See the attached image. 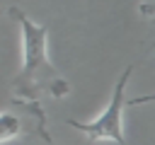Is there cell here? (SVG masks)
Segmentation results:
<instances>
[{"label":"cell","mask_w":155,"mask_h":145,"mask_svg":"<svg viewBox=\"0 0 155 145\" xmlns=\"http://www.w3.org/2000/svg\"><path fill=\"white\" fill-rule=\"evenodd\" d=\"M22 29V72L15 80V97L24 102H36L44 94L48 97H65L70 85L58 75L53 63L46 53L48 29L34 24L19 7H10L7 12Z\"/></svg>","instance_id":"cell-1"},{"label":"cell","mask_w":155,"mask_h":145,"mask_svg":"<svg viewBox=\"0 0 155 145\" xmlns=\"http://www.w3.org/2000/svg\"><path fill=\"white\" fill-rule=\"evenodd\" d=\"M133 72V65H126L121 77L116 80L114 85V92H111V99L107 104V109L90 123H78V121H68L75 130L85 133L90 140H111L116 145H126V138H124V106H126V99H124V87L128 82Z\"/></svg>","instance_id":"cell-2"},{"label":"cell","mask_w":155,"mask_h":145,"mask_svg":"<svg viewBox=\"0 0 155 145\" xmlns=\"http://www.w3.org/2000/svg\"><path fill=\"white\" fill-rule=\"evenodd\" d=\"M22 135H39L46 145H53V140L46 130L44 111L39 109V104L15 99L12 109L0 111V143L15 140V138H22Z\"/></svg>","instance_id":"cell-3"}]
</instances>
